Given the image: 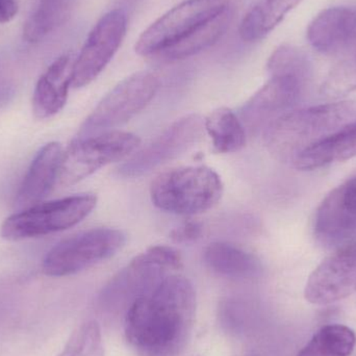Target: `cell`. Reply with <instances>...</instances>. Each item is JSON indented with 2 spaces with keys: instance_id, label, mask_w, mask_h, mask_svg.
Segmentation results:
<instances>
[{
  "instance_id": "cell-9",
  "label": "cell",
  "mask_w": 356,
  "mask_h": 356,
  "mask_svg": "<svg viewBox=\"0 0 356 356\" xmlns=\"http://www.w3.org/2000/svg\"><path fill=\"white\" fill-rule=\"evenodd\" d=\"M232 0H186L154 21L143 31L135 49L139 56H158L227 8Z\"/></svg>"
},
{
  "instance_id": "cell-16",
  "label": "cell",
  "mask_w": 356,
  "mask_h": 356,
  "mask_svg": "<svg viewBox=\"0 0 356 356\" xmlns=\"http://www.w3.org/2000/svg\"><path fill=\"white\" fill-rule=\"evenodd\" d=\"M72 56L64 54L56 58L40 76L33 96V112L35 118L48 119L64 108L72 86Z\"/></svg>"
},
{
  "instance_id": "cell-20",
  "label": "cell",
  "mask_w": 356,
  "mask_h": 356,
  "mask_svg": "<svg viewBox=\"0 0 356 356\" xmlns=\"http://www.w3.org/2000/svg\"><path fill=\"white\" fill-rule=\"evenodd\" d=\"M232 15L234 10L232 6H227L219 14L202 23L192 33L161 52L156 58L167 60H184L211 47L227 31L232 20Z\"/></svg>"
},
{
  "instance_id": "cell-21",
  "label": "cell",
  "mask_w": 356,
  "mask_h": 356,
  "mask_svg": "<svg viewBox=\"0 0 356 356\" xmlns=\"http://www.w3.org/2000/svg\"><path fill=\"white\" fill-rule=\"evenodd\" d=\"M302 0H261L243 18L240 35L243 41L257 42L271 33L286 15Z\"/></svg>"
},
{
  "instance_id": "cell-17",
  "label": "cell",
  "mask_w": 356,
  "mask_h": 356,
  "mask_svg": "<svg viewBox=\"0 0 356 356\" xmlns=\"http://www.w3.org/2000/svg\"><path fill=\"white\" fill-rule=\"evenodd\" d=\"M62 156V146L56 142L46 144L39 150L17 194L18 207H33L49 194L56 184Z\"/></svg>"
},
{
  "instance_id": "cell-8",
  "label": "cell",
  "mask_w": 356,
  "mask_h": 356,
  "mask_svg": "<svg viewBox=\"0 0 356 356\" xmlns=\"http://www.w3.org/2000/svg\"><path fill=\"white\" fill-rule=\"evenodd\" d=\"M125 243L122 232L114 228H94L56 244L42 265L52 277L72 275L116 254Z\"/></svg>"
},
{
  "instance_id": "cell-18",
  "label": "cell",
  "mask_w": 356,
  "mask_h": 356,
  "mask_svg": "<svg viewBox=\"0 0 356 356\" xmlns=\"http://www.w3.org/2000/svg\"><path fill=\"white\" fill-rule=\"evenodd\" d=\"M356 156V118L303 152L293 167L311 171Z\"/></svg>"
},
{
  "instance_id": "cell-24",
  "label": "cell",
  "mask_w": 356,
  "mask_h": 356,
  "mask_svg": "<svg viewBox=\"0 0 356 356\" xmlns=\"http://www.w3.org/2000/svg\"><path fill=\"white\" fill-rule=\"evenodd\" d=\"M356 346V334L348 326H323L297 356H350Z\"/></svg>"
},
{
  "instance_id": "cell-22",
  "label": "cell",
  "mask_w": 356,
  "mask_h": 356,
  "mask_svg": "<svg viewBox=\"0 0 356 356\" xmlns=\"http://www.w3.org/2000/svg\"><path fill=\"white\" fill-rule=\"evenodd\" d=\"M74 0H35L23 25V39L29 43L43 41L66 22Z\"/></svg>"
},
{
  "instance_id": "cell-13",
  "label": "cell",
  "mask_w": 356,
  "mask_h": 356,
  "mask_svg": "<svg viewBox=\"0 0 356 356\" xmlns=\"http://www.w3.org/2000/svg\"><path fill=\"white\" fill-rule=\"evenodd\" d=\"M309 81L278 75L259 89L240 111V120L249 134L264 129L282 115L290 112L302 97Z\"/></svg>"
},
{
  "instance_id": "cell-11",
  "label": "cell",
  "mask_w": 356,
  "mask_h": 356,
  "mask_svg": "<svg viewBox=\"0 0 356 356\" xmlns=\"http://www.w3.org/2000/svg\"><path fill=\"white\" fill-rule=\"evenodd\" d=\"M204 129V120L199 115L182 117L121 165L119 175L123 177L147 175L161 165L188 152L201 139Z\"/></svg>"
},
{
  "instance_id": "cell-3",
  "label": "cell",
  "mask_w": 356,
  "mask_h": 356,
  "mask_svg": "<svg viewBox=\"0 0 356 356\" xmlns=\"http://www.w3.org/2000/svg\"><path fill=\"white\" fill-rule=\"evenodd\" d=\"M181 267V257L175 249L150 247L127 264L102 289L98 298L100 309L106 313H127L137 299Z\"/></svg>"
},
{
  "instance_id": "cell-14",
  "label": "cell",
  "mask_w": 356,
  "mask_h": 356,
  "mask_svg": "<svg viewBox=\"0 0 356 356\" xmlns=\"http://www.w3.org/2000/svg\"><path fill=\"white\" fill-rule=\"evenodd\" d=\"M309 44L324 54L356 49V8L338 6L320 13L307 29Z\"/></svg>"
},
{
  "instance_id": "cell-23",
  "label": "cell",
  "mask_w": 356,
  "mask_h": 356,
  "mask_svg": "<svg viewBox=\"0 0 356 356\" xmlns=\"http://www.w3.org/2000/svg\"><path fill=\"white\" fill-rule=\"evenodd\" d=\"M204 129L220 154L240 152L246 144V129L229 108H220L211 113L204 120Z\"/></svg>"
},
{
  "instance_id": "cell-2",
  "label": "cell",
  "mask_w": 356,
  "mask_h": 356,
  "mask_svg": "<svg viewBox=\"0 0 356 356\" xmlns=\"http://www.w3.org/2000/svg\"><path fill=\"white\" fill-rule=\"evenodd\" d=\"M355 118L353 100L290 111L266 127L264 141L276 160L293 166L303 152Z\"/></svg>"
},
{
  "instance_id": "cell-15",
  "label": "cell",
  "mask_w": 356,
  "mask_h": 356,
  "mask_svg": "<svg viewBox=\"0 0 356 356\" xmlns=\"http://www.w3.org/2000/svg\"><path fill=\"white\" fill-rule=\"evenodd\" d=\"M314 232L326 248H340L356 238V213L348 209L338 186L322 201L316 213Z\"/></svg>"
},
{
  "instance_id": "cell-26",
  "label": "cell",
  "mask_w": 356,
  "mask_h": 356,
  "mask_svg": "<svg viewBox=\"0 0 356 356\" xmlns=\"http://www.w3.org/2000/svg\"><path fill=\"white\" fill-rule=\"evenodd\" d=\"M58 356H104L99 324L94 320L81 324Z\"/></svg>"
},
{
  "instance_id": "cell-12",
  "label": "cell",
  "mask_w": 356,
  "mask_h": 356,
  "mask_svg": "<svg viewBox=\"0 0 356 356\" xmlns=\"http://www.w3.org/2000/svg\"><path fill=\"white\" fill-rule=\"evenodd\" d=\"M356 292V238L324 259L309 275L305 299L312 305H327Z\"/></svg>"
},
{
  "instance_id": "cell-28",
  "label": "cell",
  "mask_w": 356,
  "mask_h": 356,
  "mask_svg": "<svg viewBox=\"0 0 356 356\" xmlns=\"http://www.w3.org/2000/svg\"><path fill=\"white\" fill-rule=\"evenodd\" d=\"M203 234V225L198 221H186L171 232L170 238L177 244L196 242Z\"/></svg>"
},
{
  "instance_id": "cell-25",
  "label": "cell",
  "mask_w": 356,
  "mask_h": 356,
  "mask_svg": "<svg viewBox=\"0 0 356 356\" xmlns=\"http://www.w3.org/2000/svg\"><path fill=\"white\" fill-rule=\"evenodd\" d=\"M268 71L271 76L288 75L309 81L312 75V65L307 54L291 45L278 47L268 60Z\"/></svg>"
},
{
  "instance_id": "cell-19",
  "label": "cell",
  "mask_w": 356,
  "mask_h": 356,
  "mask_svg": "<svg viewBox=\"0 0 356 356\" xmlns=\"http://www.w3.org/2000/svg\"><path fill=\"white\" fill-rule=\"evenodd\" d=\"M203 259L213 273L232 280H255L263 272L254 254L230 243H211L205 248Z\"/></svg>"
},
{
  "instance_id": "cell-27",
  "label": "cell",
  "mask_w": 356,
  "mask_h": 356,
  "mask_svg": "<svg viewBox=\"0 0 356 356\" xmlns=\"http://www.w3.org/2000/svg\"><path fill=\"white\" fill-rule=\"evenodd\" d=\"M356 90V52L353 56L339 63L321 87L323 95L340 97Z\"/></svg>"
},
{
  "instance_id": "cell-10",
  "label": "cell",
  "mask_w": 356,
  "mask_h": 356,
  "mask_svg": "<svg viewBox=\"0 0 356 356\" xmlns=\"http://www.w3.org/2000/svg\"><path fill=\"white\" fill-rule=\"evenodd\" d=\"M127 31V14L119 8L106 13L98 20L74 60L73 87H86L97 79L118 51Z\"/></svg>"
},
{
  "instance_id": "cell-6",
  "label": "cell",
  "mask_w": 356,
  "mask_h": 356,
  "mask_svg": "<svg viewBox=\"0 0 356 356\" xmlns=\"http://www.w3.org/2000/svg\"><path fill=\"white\" fill-rule=\"evenodd\" d=\"M139 144V138L127 131L76 137L63 152L56 184L62 188L76 184L102 167L127 158Z\"/></svg>"
},
{
  "instance_id": "cell-1",
  "label": "cell",
  "mask_w": 356,
  "mask_h": 356,
  "mask_svg": "<svg viewBox=\"0 0 356 356\" xmlns=\"http://www.w3.org/2000/svg\"><path fill=\"white\" fill-rule=\"evenodd\" d=\"M195 315L194 286L175 273L127 309L125 337L138 356H179L190 340Z\"/></svg>"
},
{
  "instance_id": "cell-7",
  "label": "cell",
  "mask_w": 356,
  "mask_h": 356,
  "mask_svg": "<svg viewBox=\"0 0 356 356\" xmlns=\"http://www.w3.org/2000/svg\"><path fill=\"white\" fill-rule=\"evenodd\" d=\"M160 89L154 73L138 72L119 83L96 106L81 125L77 137L106 133L120 127L141 112Z\"/></svg>"
},
{
  "instance_id": "cell-4",
  "label": "cell",
  "mask_w": 356,
  "mask_h": 356,
  "mask_svg": "<svg viewBox=\"0 0 356 356\" xmlns=\"http://www.w3.org/2000/svg\"><path fill=\"white\" fill-rule=\"evenodd\" d=\"M223 194L219 175L204 166L180 167L159 175L152 181V202L162 211L192 216L215 207Z\"/></svg>"
},
{
  "instance_id": "cell-5",
  "label": "cell",
  "mask_w": 356,
  "mask_h": 356,
  "mask_svg": "<svg viewBox=\"0 0 356 356\" xmlns=\"http://www.w3.org/2000/svg\"><path fill=\"white\" fill-rule=\"evenodd\" d=\"M97 197L93 194L37 203L6 218L0 234L4 240L16 242L64 232L81 223L95 209Z\"/></svg>"
},
{
  "instance_id": "cell-30",
  "label": "cell",
  "mask_w": 356,
  "mask_h": 356,
  "mask_svg": "<svg viewBox=\"0 0 356 356\" xmlns=\"http://www.w3.org/2000/svg\"><path fill=\"white\" fill-rule=\"evenodd\" d=\"M18 13L17 0H0V23H8Z\"/></svg>"
},
{
  "instance_id": "cell-29",
  "label": "cell",
  "mask_w": 356,
  "mask_h": 356,
  "mask_svg": "<svg viewBox=\"0 0 356 356\" xmlns=\"http://www.w3.org/2000/svg\"><path fill=\"white\" fill-rule=\"evenodd\" d=\"M341 196L349 209L356 213V172L338 186Z\"/></svg>"
}]
</instances>
